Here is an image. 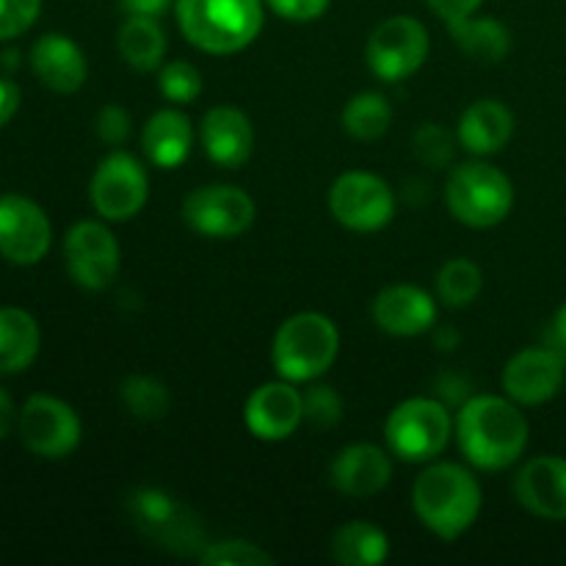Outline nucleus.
<instances>
[{"instance_id":"obj_1","label":"nucleus","mask_w":566,"mask_h":566,"mask_svg":"<svg viewBox=\"0 0 566 566\" xmlns=\"http://www.w3.org/2000/svg\"><path fill=\"white\" fill-rule=\"evenodd\" d=\"M453 434L473 468L497 473L523 459L531 426L520 403L509 396H473L459 407Z\"/></svg>"},{"instance_id":"obj_2","label":"nucleus","mask_w":566,"mask_h":566,"mask_svg":"<svg viewBox=\"0 0 566 566\" xmlns=\"http://www.w3.org/2000/svg\"><path fill=\"white\" fill-rule=\"evenodd\" d=\"M484 506L479 479L457 462H434L415 479L412 509L423 528L453 542L468 534Z\"/></svg>"},{"instance_id":"obj_3","label":"nucleus","mask_w":566,"mask_h":566,"mask_svg":"<svg viewBox=\"0 0 566 566\" xmlns=\"http://www.w3.org/2000/svg\"><path fill=\"white\" fill-rule=\"evenodd\" d=\"M177 25L188 44L210 55L247 50L263 31V0H175Z\"/></svg>"},{"instance_id":"obj_4","label":"nucleus","mask_w":566,"mask_h":566,"mask_svg":"<svg viewBox=\"0 0 566 566\" xmlns=\"http://www.w3.org/2000/svg\"><path fill=\"white\" fill-rule=\"evenodd\" d=\"M340 332L324 313H296L282 321L271 343V365L280 379L304 385L315 381L335 365Z\"/></svg>"},{"instance_id":"obj_5","label":"nucleus","mask_w":566,"mask_h":566,"mask_svg":"<svg viewBox=\"0 0 566 566\" xmlns=\"http://www.w3.org/2000/svg\"><path fill=\"white\" fill-rule=\"evenodd\" d=\"M446 205L457 221L473 230H490L509 219L514 186L509 175L484 160L457 166L446 182Z\"/></svg>"},{"instance_id":"obj_6","label":"nucleus","mask_w":566,"mask_h":566,"mask_svg":"<svg viewBox=\"0 0 566 566\" xmlns=\"http://www.w3.org/2000/svg\"><path fill=\"white\" fill-rule=\"evenodd\" d=\"M125 509L133 528L147 536L153 545L164 547V551L199 558V553L208 547L205 528L197 514L182 506L169 492L142 486V490H133L127 495Z\"/></svg>"},{"instance_id":"obj_7","label":"nucleus","mask_w":566,"mask_h":566,"mask_svg":"<svg viewBox=\"0 0 566 566\" xmlns=\"http://www.w3.org/2000/svg\"><path fill=\"white\" fill-rule=\"evenodd\" d=\"M451 434V409L440 398H409L385 420L387 451L409 464L434 462L448 448Z\"/></svg>"},{"instance_id":"obj_8","label":"nucleus","mask_w":566,"mask_h":566,"mask_svg":"<svg viewBox=\"0 0 566 566\" xmlns=\"http://www.w3.org/2000/svg\"><path fill=\"white\" fill-rule=\"evenodd\" d=\"M431 50L429 31L409 14L381 20L365 44L368 70L385 83H401L426 64Z\"/></svg>"},{"instance_id":"obj_9","label":"nucleus","mask_w":566,"mask_h":566,"mask_svg":"<svg viewBox=\"0 0 566 566\" xmlns=\"http://www.w3.org/2000/svg\"><path fill=\"white\" fill-rule=\"evenodd\" d=\"M88 199L105 221H127L144 210L149 199L147 166L130 153L105 155L88 182Z\"/></svg>"},{"instance_id":"obj_10","label":"nucleus","mask_w":566,"mask_h":566,"mask_svg":"<svg viewBox=\"0 0 566 566\" xmlns=\"http://www.w3.org/2000/svg\"><path fill=\"white\" fill-rule=\"evenodd\" d=\"M329 213L352 232H379L396 219V193L370 171H346L329 188Z\"/></svg>"},{"instance_id":"obj_11","label":"nucleus","mask_w":566,"mask_h":566,"mask_svg":"<svg viewBox=\"0 0 566 566\" xmlns=\"http://www.w3.org/2000/svg\"><path fill=\"white\" fill-rule=\"evenodd\" d=\"M20 440L33 457L66 459L81 446L83 426L75 409L53 396H31L17 418Z\"/></svg>"},{"instance_id":"obj_12","label":"nucleus","mask_w":566,"mask_h":566,"mask_svg":"<svg viewBox=\"0 0 566 566\" xmlns=\"http://www.w3.org/2000/svg\"><path fill=\"white\" fill-rule=\"evenodd\" d=\"M64 265L83 291H105L119 274L122 254L114 232L103 221H77L64 238Z\"/></svg>"},{"instance_id":"obj_13","label":"nucleus","mask_w":566,"mask_h":566,"mask_svg":"<svg viewBox=\"0 0 566 566\" xmlns=\"http://www.w3.org/2000/svg\"><path fill=\"white\" fill-rule=\"evenodd\" d=\"M254 199L238 186L193 188L182 199V219L202 238H238L254 224Z\"/></svg>"},{"instance_id":"obj_14","label":"nucleus","mask_w":566,"mask_h":566,"mask_svg":"<svg viewBox=\"0 0 566 566\" xmlns=\"http://www.w3.org/2000/svg\"><path fill=\"white\" fill-rule=\"evenodd\" d=\"M53 227L33 199L20 193L0 197V254L14 265H36L50 252Z\"/></svg>"},{"instance_id":"obj_15","label":"nucleus","mask_w":566,"mask_h":566,"mask_svg":"<svg viewBox=\"0 0 566 566\" xmlns=\"http://www.w3.org/2000/svg\"><path fill=\"white\" fill-rule=\"evenodd\" d=\"M566 381V359L547 346L523 348L506 363L501 376L503 392L520 407L553 401Z\"/></svg>"},{"instance_id":"obj_16","label":"nucleus","mask_w":566,"mask_h":566,"mask_svg":"<svg viewBox=\"0 0 566 566\" xmlns=\"http://www.w3.org/2000/svg\"><path fill=\"white\" fill-rule=\"evenodd\" d=\"M249 434L263 442H282L304 423V396L293 381L276 379L260 385L243 407Z\"/></svg>"},{"instance_id":"obj_17","label":"nucleus","mask_w":566,"mask_h":566,"mask_svg":"<svg viewBox=\"0 0 566 566\" xmlns=\"http://www.w3.org/2000/svg\"><path fill=\"white\" fill-rule=\"evenodd\" d=\"M370 318L392 337H418L437 324V298L409 282H396L376 293Z\"/></svg>"},{"instance_id":"obj_18","label":"nucleus","mask_w":566,"mask_h":566,"mask_svg":"<svg viewBox=\"0 0 566 566\" xmlns=\"http://www.w3.org/2000/svg\"><path fill=\"white\" fill-rule=\"evenodd\" d=\"M514 497L525 512L553 523H566V459L534 457L514 479Z\"/></svg>"},{"instance_id":"obj_19","label":"nucleus","mask_w":566,"mask_h":566,"mask_svg":"<svg viewBox=\"0 0 566 566\" xmlns=\"http://www.w3.org/2000/svg\"><path fill=\"white\" fill-rule=\"evenodd\" d=\"M392 453L370 442H354L337 451L329 464V481L340 495L374 497L390 484Z\"/></svg>"},{"instance_id":"obj_20","label":"nucleus","mask_w":566,"mask_h":566,"mask_svg":"<svg viewBox=\"0 0 566 566\" xmlns=\"http://www.w3.org/2000/svg\"><path fill=\"white\" fill-rule=\"evenodd\" d=\"M199 142L205 155L221 169H238L252 158V119L235 105H216L199 122Z\"/></svg>"},{"instance_id":"obj_21","label":"nucleus","mask_w":566,"mask_h":566,"mask_svg":"<svg viewBox=\"0 0 566 566\" xmlns=\"http://www.w3.org/2000/svg\"><path fill=\"white\" fill-rule=\"evenodd\" d=\"M33 75L55 94L81 92L88 77V61L83 50L64 33H44L31 48Z\"/></svg>"},{"instance_id":"obj_22","label":"nucleus","mask_w":566,"mask_h":566,"mask_svg":"<svg viewBox=\"0 0 566 566\" xmlns=\"http://www.w3.org/2000/svg\"><path fill=\"white\" fill-rule=\"evenodd\" d=\"M514 133V114L506 103L501 99H475L464 108V114L459 116L457 138L468 153L479 155H495L512 142Z\"/></svg>"},{"instance_id":"obj_23","label":"nucleus","mask_w":566,"mask_h":566,"mask_svg":"<svg viewBox=\"0 0 566 566\" xmlns=\"http://www.w3.org/2000/svg\"><path fill=\"white\" fill-rule=\"evenodd\" d=\"M142 149L158 169H177L193 149V125L182 111L160 108L147 119L142 133Z\"/></svg>"},{"instance_id":"obj_24","label":"nucleus","mask_w":566,"mask_h":566,"mask_svg":"<svg viewBox=\"0 0 566 566\" xmlns=\"http://www.w3.org/2000/svg\"><path fill=\"white\" fill-rule=\"evenodd\" d=\"M42 348L36 318L20 307L0 310V374H22L31 368Z\"/></svg>"},{"instance_id":"obj_25","label":"nucleus","mask_w":566,"mask_h":566,"mask_svg":"<svg viewBox=\"0 0 566 566\" xmlns=\"http://www.w3.org/2000/svg\"><path fill=\"white\" fill-rule=\"evenodd\" d=\"M116 48H119L122 61L136 72L158 70L166 59V33L158 17L127 14L116 33Z\"/></svg>"},{"instance_id":"obj_26","label":"nucleus","mask_w":566,"mask_h":566,"mask_svg":"<svg viewBox=\"0 0 566 566\" xmlns=\"http://www.w3.org/2000/svg\"><path fill=\"white\" fill-rule=\"evenodd\" d=\"M329 553L343 566H379L390 556V539L379 525L352 520L332 534Z\"/></svg>"},{"instance_id":"obj_27","label":"nucleus","mask_w":566,"mask_h":566,"mask_svg":"<svg viewBox=\"0 0 566 566\" xmlns=\"http://www.w3.org/2000/svg\"><path fill=\"white\" fill-rule=\"evenodd\" d=\"M453 44L481 64H501L512 50V33L503 22L492 20V17H468L448 25Z\"/></svg>"},{"instance_id":"obj_28","label":"nucleus","mask_w":566,"mask_h":566,"mask_svg":"<svg viewBox=\"0 0 566 566\" xmlns=\"http://www.w3.org/2000/svg\"><path fill=\"white\" fill-rule=\"evenodd\" d=\"M346 136L357 142H376L392 125V105L381 92H359L346 103L340 116Z\"/></svg>"},{"instance_id":"obj_29","label":"nucleus","mask_w":566,"mask_h":566,"mask_svg":"<svg viewBox=\"0 0 566 566\" xmlns=\"http://www.w3.org/2000/svg\"><path fill=\"white\" fill-rule=\"evenodd\" d=\"M437 298L451 310H464L484 291V271L470 258H451L437 271Z\"/></svg>"},{"instance_id":"obj_30","label":"nucleus","mask_w":566,"mask_h":566,"mask_svg":"<svg viewBox=\"0 0 566 566\" xmlns=\"http://www.w3.org/2000/svg\"><path fill=\"white\" fill-rule=\"evenodd\" d=\"M119 398L127 412L136 420H144V423L164 420L171 409L169 387L160 379H155V376H127L119 387Z\"/></svg>"},{"instance_id":"obj_31","label":"nucleus","mask_w":566,"mask_h":566,"mask_svg":"<svg viewBox=\"0 0 566 566\" xmlns=\"http://www.w3.org/2000/svg\"><path fill=\"white\" fill-rule=\"evenodd\" d=\"M457 144L459 138L448 133L442 125H437V122H426L412 136L415 158L423 166H429V169H448L453 158H457Z\"/></svg>"},{"instance_id":"obj_32","label":"nucleus","mask_w":566,"mask_h":566,"mask_svg":"<svg viewBox=\"0 0 566 566\" xmlns=\"http://www.w3.org/2000/svg\"><path fill=\"white\" fill-rule=\"evenodd\" d=\"M199 564L205 566H271L274 556L263 551L260 545L247 539H224V542H208L202 553H199Z\"/></svg>"},{"instance_id":"obj_33","label":"nucleus","mask_w":566,"mask_h":566,"mask_svg":"<svg viewBox=\"0 0 566 566\" xmlns=\"http://www.w3.org/2000/svg\"><path fill=\"white\" fill-rule=\"evenodd\" d=\"M160 94L175 105H188L202 94V72L188 61H169L158 75Z\"/></svg>"},{"instance_id":"obj_34","label":"nucleus","mask_w":566,"mask_h":566,"mask_svg":"<svg viewBox=\"0 0 566 566\" xmlns=\"http://www.w3.org/2000/svg\"><path fill=\"white\" fill-rule=\"evenodd\" d=\"M304 396V420L315 429H335L343 420V398L335 387L313 385Z\"/></svg>"},{"instance_id":"obj_35","label":"nucleus","mask_w":566,"mask_h":566,"mask_svg":"<svg viewBox=\"0 0 566 566\" xmlns=\"http://www.w3.org/2000/svg\"><path fill=\"white\" fill-rule=\"evenodd\" d=\"M39 11L42 0H0V42L31 31L33 22L39 20Z\"/></svg>"},{"instance_id":"obj_36","label":"nucleus","mask_w":566,"mask_h":566,"mask_svg":"<svg viewBox=\"0 0 566 566\" xmlns=\"http://www.w3.org/2000/svg\"><path fill=\"white\" fill-rule=\"evenodd\" d=\"M94 127H97V136L99 142L105 144H114V147H122V144L130 138L133 133V119L122 105L108 103L99 108L97 119H94Z\"/></svg>"},{"instance_id":"obj_37","label":"nucleus","mask_w":566,"mask_h":566,"mask_svg":"<svg viewBox=\"0 0 566 566\" xmlns=\"http://www.w3.org/2000/svg\"><path fill=\"white\" fill-rule=\"evenodd\" d=\"M274 14L291 22H315L326 14L332 0H265Z\"/></svg>"},{"instance_id":"obj_38","label":"nucleus","mask_w":566,"mask_h":566,"mask_svg":"<svg viewBox=\"0 0 566 566\" xmlns=\"http://www.w3.org/2000/svg\"><path fill=\"white\" fill-rule=\"evenodd\" d=\"M426 3H429V9L434 11L440 20H446V25H451V22L473 17L484 0H426Z\"/></svg>"},{"instance_id":"obj_39","label":"nucleus","mask_w":566,"mask_h":566,"mask_svg":"<svg viewBox=\"0 0 566 566\" xmlns=\"http://www.w3.org/2000/svg\"><path fill=\"white\" fill-rule=\"evenodd\" d=\"M542 346L553 348V352L562 354L566 359V302L553 313V318L547 321L545 332H542Z\"/></svg>"},{"instance_id":"obj_40","label":"nucleus","mask_w":566,"mask_h":566,"mask_svg":"<svg viewBox=\"0 0 566 566\" xmlns=\"http://www.w3.org/2000/svg\"><path fill=\"white\" fill-rule=\"evenodd\" d=\"M20 108V88L9 77H0V127L9 125Z\"/></svg>"},{"instance_id":"obj_41","label":"nucleus","mask_w":566,"mask_h":566,"mask_svg":"<svg viewBox=\"0 0 566 566\" xmlns=\"http://www.w3.org/2000/svg\"><path fill=\"white\" fill-rule=\"evenodd\" d=\"M122 9L127 14H144V17H160L164 11H169V6L175 0H119Z\"/></svg>"},{"instance_id":"obj_42","label":"nucleus","mask_w":566,"mask_h":566,"mask_svg":"<svg viewBox=\"0 0 566 566\" xmlns=\"http://www.w3.org/2000/svg\"><path fill=\"white\" fill-rule=\"evenodd\" d=\"M17 418H20V412L14 409L11 396L6 390H0V442L11 434V429L17 426Z\"/></svg>"},{"instance_id":"obj_43","label":"nucleus","mask_w":566,"mask_h":566,"mask_svg":"<svg viewBox=\"0 0 566 566\" xmlns=\"http://www.w3.org/2000/svg\"><path fill=\"white\" fill-rule=\"evenodd\" d=\"M431 332H434V346L442 348V352H453V348L462 343V335H459L457 326L451 324H440V326H431Z\"/></svg>"}]
</instances>
